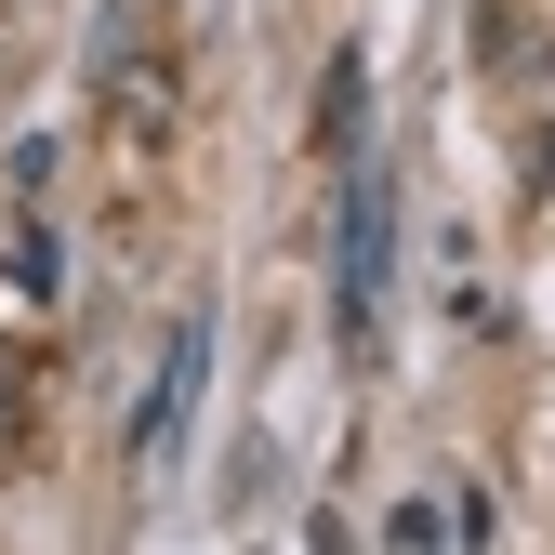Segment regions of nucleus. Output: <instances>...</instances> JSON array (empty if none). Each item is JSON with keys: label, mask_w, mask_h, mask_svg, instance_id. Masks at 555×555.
Instances as JSON below:
<instances>
[{"label": "nucleus", "mask_w": 555, "mask_h": 555, "mask_svg": "<svg viewBox=\"0 0 555 555\" xmlns=\"http://www.w3.org/2000/svg\"><path fill=\"white\" fill-rule=\"evenodd\" d=\"M384 278H397V185L358 146L344 159V238H331V331H344V358H384Z\"/></svg>", "instance_id": "f257e3e1"}, {"label": "nucleus", "mask_w": 555, "mask_h": 555, "mask_svg": "<svg viewBox=\"0 0 555 555\" xmlns=\"http://www.w3.org/2000/svg\"><path fill=\"white\" fill-rule=\"evenodd\" d=\"M93 106H106V132L119 146H172V119H185V66H172V40H106V66H93Z\"/></svg>", "instance_id": "f03ea898"}, {"label": "nucleus", "mask_w": 555, "mask_h": 555, "mask_svg": "<svg viewBox=\"0 0 555 555\" xmlns=\"http://www.w3.org/2000/svg\"><path fill=\"white\" fill-rule=\"evenodd\" d=\"M198 384H212V305H185V318L159 331V384H146V410H132V463H146V476H172Z\"/></svg>", "instance_id": "7ed1b4c3"}, {"label": "nucleus", "mask_w": 555, "mask_h": 555, "mask_svg": "<svg viewBox=\"0 0 555 555\" xmlns=\"http://www.w3.org/2000/svg\"><path fill=\"white\" fill-rule=\"evenodd\" d=\"M358 146H371V66H358V53H331V80H318V159L344 172Z\"/></svg>", "instance_id": "20e7f679"}, {"label": "nucleus", "mask_w": 555, "mask_h": 555, "mask_svg": "<svg viewBox=\"0 0 555 555\" xmlns=\"http://www.w3.org/2000/svg\"><path fill=\"white\" fill-rule=\"evenodd\" d=\"M14 424H27V358H0V450H14Z\"/></svg>", "instance_id": "39448f33"}]
</instances>
